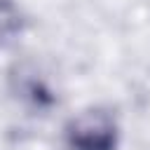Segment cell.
I'll return each mask as SVG.
<instances>
[{
	"instance_id": "1",
	"label": "cell",
	"mask_w": 150,
	"mask_h": 150,
	"mask_svg": "<svg viewBox=\"0 0 150 150\" xmlns=\"http://www.w3.org/2000/svg\"><path fill=\"white\" fill-rule=\"evenodd\" d=\"M63 138L70 150H117L120 124L110 108L89 105L66 122Z\"/></svg>"
}]
</instances>
